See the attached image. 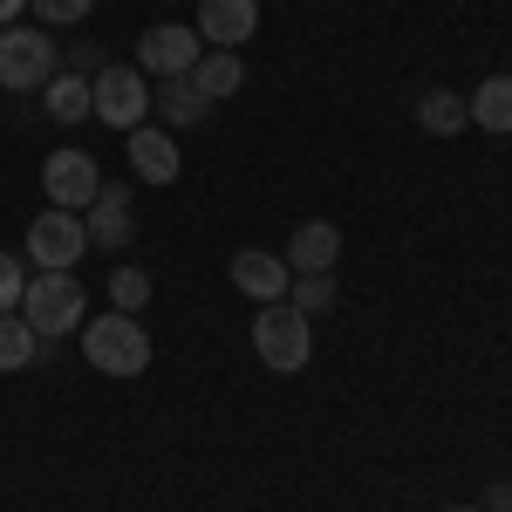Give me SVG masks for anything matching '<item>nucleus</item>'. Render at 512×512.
Wrapping results in <instances>:
<instances>
[{"label":"nucleus","mask_w":512,"mask_h":512,"mask_svg":"<svg viewBox=\"0 0 512 512\" xmlns=\"http://www.w3.org/2000/svg\"><path fill=\"white\" fill-rule=\"evenodd\" d=\"M89 253V226H82V212H41L35 226H28V260H35L41 274H76V260Z\"/></svg>","instance_id":"nucleus-5"},{"label":"nucleus","mask_w":512,"mask_h":512,"mask_svg":"<svg viewBox=\"0 0 512 512\" xmlns=\"http://www.w3.org/2000/svg\"><path fill=\"white\" fill-rule=\"evenodd\" d=\"M21 294H28V267L14 253H0V315H21Z\"/></svg>","instance_id":"nucleus-23"},{"label":"nucleus","mask_w":512,"mask_h":512,"mask_svg":"<svg viewBox=\"0 0 512 512\" xmlns=\"http://www.w3.org/2000/svg\"><path fill=\"white\" fill-rule=\"evenodd\" d=\"M417 123H424L431 137H458V130L472 123V110H465L458 89H424V96H417Z\"/></svg>","instance_id":"nucleus-18"},{"label":"nucleus","mask_w":512,"mask_h":512,"mask_svg":"<svg viewBox=\"0 0 512 512\" xmlns=\"http://www.w3.org/2000/svg\"><path fill=\"white\" fill-rule=\"evenodd\" d=\"M28 7H35L41 28H76V21H89L96 0H28Z\"/></svg>","instance_id":"nucleus-22"},{"label":"nucleus","mask_w":512,"mask_h":512,"mask_svg":"<svg viewBox=\"0 0 512 512\" xmlns=\"http://www.w3.org/2000/svg\"><path fill=\"white\" fill-rule=\"evenodd\" d=\"M48 349L35 328L21 315H0V376H14V369H35V355Z\"/></svg>","instance_id":"nucleus-19"},{"label":"nucleus","mask_w":512,"mask_h":512,"mask_svg":"<svg viewBox=\"0 0 512 512\" xmlns=\"http://www.w3.org/2000/svg\"><path fill=\"white\" fill-rule=\"evenodd\" d=\"M144 301H151V274L144 267H117L110 274V308L117 315H144Z\"/></svg>","instance_id":"nucleus-21"},{"label":"nucleus","mask_w":512,"mask_h":512,"mask_svg":"<svg viewBox=\"0 0 512 512\" xmlns=\"http://www.w3.org/2000/svg\"><path fill=\"white\" fill-rule=\"evenodd\" d=\"M192 89L205 96V103H226V96H239L246 89V62H239L233 48H205L192 69Z\"/></svg>","instance_id":"nucleus-14"},{"label":"nucleus","mask_w":512,"mask_h":512,"mask_svg":"<svg viewBox=\"0 0 512 512\" xmlns=\"http://www.w3.org/2000/svg\"><path fill=\"white\" fill-rule=\"evenodd\" d=\"M48 96H41V110L55 123H82V117H96V96H89V76H76V69H55V76L41 82Z\"/></svg>","instance_id":"nucleus-16"},{"label":"nucleus","mask_w":512,"mask_h":512,"mask_svg":"<svg viewBox=\"0 0 512 512\" xmlns=\"http://www.w3.org/2000/svg\"><path fill=\"white\" fill-rule=\"evenodd\" d=\"M21 321L35 328L41 342H62L89 321V287L76 274H28V294H21Z\"/></svg>","instance_id":"nucleus-1"},{"label":"nucleus","mask_w":512,"mask_h":512,"mask_svg":"<svg viewBox=\"0 0 512 512\" xmlns=\"http://www.w3.org/2000/svg\"><path fill=\"white\" fill-rule=\"evenodd\" d=\"M82 355L103 376H144L151 369V335L137 315H89L82 321Z\"/></svg>","instance_id":"nucleus-2"},{"label":"nucleus","mask_w":512,"mask_h":512,"mask_svg":"<svg viewBox=\"0 0 512 512\" xmlns=\"http://www.w3.org/2000/svg\"><path fill=\"white\" fill-rule=\"evenodd\" d=\"M233 287L246 294V301H287V287H294V274H287V260H274L267 246H239L233 253Z\"/></svg>","instance_id":"nucleus-9"},{"label":"nucleus","mask_w":512,"mask_h":512,"mask_svg":"<svg viewBox=\"0 0 512 512\" xmlns=\"http://www.w3.org/2000/svg\"><path fill=\"white\" fill-rule=\"evenodd\" d=\"M89 96H96V117L110 123V130H123V137L151 117V76L137 62H110L103 76L89 82Z\"/></svg>","instance_id":"nucleus-4"},{"label":"nucleus","mask_w":512,"mask_h":512,"mask_svg":"<svg viewBox=\"0 0 512 512\" xmlns=\"http://www.w3.org/2000/svg\"><path fill=\"white\" fill-rule=\"evenodd\" d=\"M287 274H335V260H342V233L328 226V219H308L301 233L287 239Z\"/></svg>","instance_id":"nucleus-13"},{"label":"nucleus","mask_w":512,"mask_h":512,"mask_svg":"<svg viewBox=\"0 0 512 512\" xmlns=\"http://www.w3.org/2000/svg\"><path fill=\"white\" fill-rule=\"evenodd\" d=\"M253 355H260L274 376H301L308 355H315V328H308V315H294L287 301H267V308L253 315Z\"/></svg>","instance_id":"nucleus-3"},{"label":"nucleus","mask_w":512,"mask_h":512,"mask_svg":"<svg viewBox=\"0 0 512 512\" xmlns=\"http://www.w3.org/2000/svg\"><path fill=\"white\" fill-rule=\"evenodd\" d=\"M28 0H0V28H14V14H21Z\"/></svg>","instance_id":"nucleus-26"},{"label":"nucleus","mask_w":512,"mask_h":512,"mask_svg":"<svg viewBox=\"0 0 512 512\" xmlns=\"http://www.w3.org/2000/svg\"><path fill=\"white\" fill-rule=\"evenodd\" d=\"M178 164L185 158H178V144H171L164 123H137V130H130V171H137L144 185H171Z\"/></svg>","instance_id":"nucleus-12"},{"label":"nucleus","mask_w":512,"mask_h":512,"mask_svg":"<svg viewBox=\"0 0 512 512\" xmlns=\"http://www.w3.org/2000/svg\"><path fill=\"white\" fill-rule=\"evenodd\" d=\"M485 512H512V478H492L485 485Z\"/></svg>","instance_id":"nucleus-25"},{"label":"nucleus","mask_w":512,"mask_h":512,"mask_svg":"<svg viewBox=\"0 0 512 512\" xmlns=\"http://www.w3.org/2000/svg\"><path fill=\"white\" fill-rule=\"evenodd\" d=\"M41 192H48L55 212H89V198L103 192V171H96L89 151H48V164H41Z\"/></svg>","instance_id":"nucleus-7"},{"label":"nucleus","mask_w":512,"mask_h":512,"mask_svg":"<svg viewBox=\"0 0 512 512\" xmlns=\"http://www.w3.org/2000/svg\"><path fill=\"white\" fill-rule=\"evenodd\" d=\"M55 76V35L48 28H0V89H41Z\"/></svg>","instance_id":"nucleus-6"},{"label":"nucleus","mask_w":512,"mask_h":512,"mask_svg":"<svg viewBox=\"0 0 512 512\" xmlns=\"http://www.w3.org/2000/svg\"><path fill=\"white\" fill-rule=\"evenodd\" d=\"M465 110H472L478 130H492V137H512V76H485L465 96Z\"/></svg>","instance_id":"nucleus-17"},{"label":"nucleus","mask_w":512,"mask_h":512,"mask_svg":"<svg viewBox=\"0 0 512 512\" xmlns=\"http://www.w3.org/2000/svg\"><path fill=\"white\" fill-rule=\"evenodd\" d=\"M151 103H158L164 130H198V123L212 117V103H205V96H198V89H192V76H164V82H158V96H151Z\"/></svg>","instance_id":"nucleus-15"},{"label":"nucleus","mask_w":512,"mask_h":512,"mask_svg":"<svg viewBox=\"0 0 512 512\" xmlns=\"http://www.w3.org/2000/svg\"><path fill=\"white\" fill-rule=\"evenodd\" d=\"M260 28V0H198V41L205 48H239Z\"/></svg>","instance_id":"nucleus-10"},{"label":"nucleus","mask_w":512,"mask_h":512,"mask_svg":"<svg viewBox=\"0 0 512 512\" xmlns=\"http://www.w3.org/2000/svg\"><path fill=\"white\" fill-rule=\"evenodd\" d=\"M82 226H89V246H130V239H137V219H130V185H103V192L89 198Z\"/></svg>","instance_id":"nucleus-11"},{"label":"nucleus","mask_w":512,"mask_h":512,"mask_svg":"<svg viewBox=\"0 0 512 512\" xmlns=\"http://www.w3.org/2000/svg\"><path fill=\"white\" fill-rule=\"evenodd\" d=\"M451 512H485V506H451Z\"/></svg>","instance_id":"nucleus-27"},{"label":"nucleus","mask_w":512,"mask_h":512,"mask_svg":"<svg viewBox=\"0 0 512 512\" xmlns=\"http://www.w3.org/2000/svg\"><path fill=\"white\" fill-rule=\"evenodd\" d=\"M287 308H294V315H328V308H335V274H294Z\"/></svg>","instance_id":"nucleus-20"},{"label":"nucleus","mask_w":512,"mask_h":512,"mask_svg":"<svg viewBox=\"0 0 512 512\" xmlns=\"http://www.w3.org/2000/svg\"><path fill=\"white\" fill-rule=\"evenodd\" d=\"M69 69H76V76H103V69H110V55H103V48H96V41H76V48H69Z\"/></svg>","instance_id":"nucleus-24"},{"label":"nucleus","mask_w":512,"mask_h":512,"mask_svg":"<svg viewBox=\"0 0 512 512\" xmlns=\"http://www.w3.org/2000/svg\"><path fill=\"white\" fill-rule=\"evenodd\" d=\"M198 55H205V41H198V28H178V21H164V28H144L137 35V69L144 76H192Z\"/></svg>","instance_id":"nucleus-8"}]
</instances>
